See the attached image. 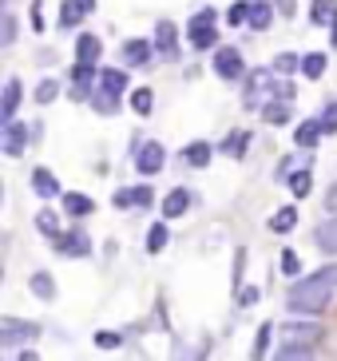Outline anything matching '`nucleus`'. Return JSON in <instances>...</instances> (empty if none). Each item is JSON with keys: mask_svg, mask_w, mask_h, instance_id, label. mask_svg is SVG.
Listing matches in <instances>:
<instances>
[{"mask_svg": "<svg viewBox=\"0 0 337 361\" xmlns=\"http://www.w3.org/2000/svg\"><path fill=\"white\" fill-rule=\"evenodd\" d=\"M329 294H333V290L321 286L317 278H302L298 286H290V294H286V306L294 310V314H321V310L329 306Z\"/></svg>", "mask_w": 337, "mask_h": 361, "instance_id": "f257e3e1", "label": "nucleus"}, {"mask_svg": "<svg viewBox=\"0 0 337 361\" xmlns=\"http://www.w3.org/2000/svg\"><path fill=\"white\" fill-rule=\"evenodd\" d=\"M40 338V326L36 322H20V318H0V345L12 350V345H24V341Z\"/></svg>", "mask_w": 337, "mask_h": 361, "instance_id": "f03ea898", "label": "nucleus"}, {"mask_svg": "<svg viewBox=\"0 0 337 361\" xmlns=\"http://www.w3.org/2000/svg\"><path fill=\"white\" fill-rule=\"evenodd\" d=\"M211 68H214V75H219V80H238L246 64H243V52L226 44V48H214V60H211Z\"/></svg>", "mask_w": 337, "mask_h": 361, "instance_id": "7ed1b4c3", "label": "nucleus"}, {"mask_svg": "<svg viewBox=\"0 0 337 361\" xmlns=\"http://www.w3.org/2000/svg\"><path fill=\"white\" fill-rule=\"evenodd\" d=\"M56 255H63V258H87V255H92V238H87L84 231H63L60 238H56Z\"/></svg>", "mask_w": 337, "mask_h": 361, "instance_id": "20e7f679", "label": "nucleus"}, {"mask_svg": "<svg viewBox=\"0 0 337 361\" xmlns=\"http://www.w3.org/2000/svg\"><path fill=\"white\" fill-rule=\"evenodd\" d=\"M28 135H32V123H16V119L4 123V155H8V159H20Z\"/></svg>", "mask_w": 337, "mask_h": 361, "instance_id": "39448f33", "label": "nucleus"}, {"mask_svg": "<svg viewBox=\"0 0 337 361\" xmlns=\"http://www.w3.org/2000/svg\"><path fill=\"white\" fill-rule=\"evenodd\" d=\"M163 163H167V151H163V143H143L139 147V155H135V167H139V175H155V171H163Z\"/></svg>", "mask_w": 337, "mask_h": 361, "instance_id": "423d86ee", "label": "nucleus"}, {"mask_svg": "<svg viewBox=\"0 0 337 361\" xmlns=\"http://www.w3.org/2000/svg\"><path fill=\"white\" fill-rule=\"evenodd\" d=\"M99 56H104V44L95 40L92 32H84L80 40H75V64H84V68H95L99 64Z\"/></svg>", "mask_w": 337, "mask_h": 361, "instance_id": "0eeeda50", "label": "nucleus"}, {"mask_svg": "<svg viewBox=\"0 0 337 361\" xmlns=\"http://www.w3.org/2000/svg\"><path fill=\"white\" fill-rule=\"evenodd\" d=\"M16 107H20V80L8 75V80H4V96H0V123H12Z\"/></svg>", "mask_w": 337, "mask_h": 361, "instance_id": "6e6552de", "label": "nucleus"}, {"mask_svg": "<svg viewBox=\"0 0 337 361\" xmlns=\"http://www.w3.org/2000/svg\"><path fill=\"white\" fill-rule=\"evenodd\" d=\"M282 338L286 341H298V345H314V341L321 338V326H310V322H286Z\"/></svg>", "mask_w": 337, "mask_h": 361, "instance_id": "1a4fd4ad", "label": "nucleus"}, {"mask_svg": "<svg viewBox=\"0 0 337 361\" xmlns=\"http://www.w3.org/2000/svg\"><path fill=\"white\" fill-rule=\"evenodd\" d=\"M32 191L40 195V199H56V195H63V187L56 183V175L48 167H36L32 171Z\"/></svg>", "mask_w": 337, "mask_h": 361, "instance_id": "9d476101", "label": "nucleus"}, {"mask_svg": "<svg viewBox=\"0 0 337 361\" xmlns=\"http://www.w3.org/2000/svg\"><path fill=\"white\" fill-rule=\"evenodd\" d=\"M151 199H155V195H151V187H123V191H116V207L119 211H127V207H151Z\"/></svg>", "mask_w": 337, "mask_h": 361, "instance_id": "9b49d317", "label": "nucleus"}, {"mask_svg": "<svg viewBox=\"0 0 337 361\" xmlns=\"http://www.w3.org/2000/svg\"><path fill=\"white\" fill-rule=\"evenodd\" d=\"M175 24L171 20H159V28H155V48H159V56H167V60H175L179 56V44H175Z\"/></svg>", "mask_w": 337, "mask_h": 361, "instance_id": "f8f14e48", "label": "nucleus"}, {"mask_svg": "<svg viewBox=\"0 0 337 361\" xmlns=\"http://www.w3.org/2000/svg\"><path fill=\"white\" fill-rule=\"evenodd\" d=\"M326 135V128H321V119H302L294 128V139H298V147H317V139Z\"/></svg>", "mask_w": 337, "mask_h": 361, "instance_id": "ddd939ff", "label": "nucleus"}, {"mask_svg": "<svg viewBox=\"0 0 337 361\" xmlns=\"http://www.w3.org/2000/svg\"><path fill=\"white\" fill-rule=\"evenodd\" d=\"M151 60V44L147 40H123V64L127 68H143Z\"/></svg>", "mask_w": 337, "mask_h": 361, "instance_id": "4468645a", "label": "nucleus"}, {"mask_svg": "<svg viewBox=\"0 0 337 361\" xmlns=\"http://www.w3.org/2000/svg\"><path fill=\"white\" fill-rule=\"evenodd\" d=\"M187 207H190V191L187 187H175L163 199V219H179V214H187Z\"/></svg>", "mask_w": 337, "mask_h": 361, "instance_id": "2eb2a0df", "label": "nucleus"}, {"mask_svg": "<svg viewBox=\"0 0 337 361\" xmlns=\"http://www.w3.org/2000/svg\"><path fill=\"white\" fill-rule=\"evenodd\" d=\"M92 80H95V68L75 64V72H72V99H92Z\"/></svg>", "mask_w": 337, "mask_h": 361, "instance_id": "dca6fc26", "label": "nucleus"}, {"mask_svg": "<svg viewBox=\"0 0 337 361\" xmlns=\"http://www.w3.org/2000/svg\"><path fill=\"white\" fill-rule=\"evenodd\" d=\"M262 96H274V84H270V72H254L246 84V107H254V99Z\"/></svg>", "mask_w": 337, "mask_h": 361, "instance_id": "f3484780", "label": "nucleus"}, {"mask_svg": "<svg viewBox=\"0 0 337 361\" xmlns=\"http://www.w3.org/2000/svg\"><path fill=\"white\" fill-rule=\"evenodd\" d=\"M314 246L317 250H326V255H337V214L314 231Z\"/></svg>", "mask_w": 337, "mask_h": 361, "instance_id": "a211bd4d", "label": "nucleus"}, {"mask_svg": "<svg viewBox=\"0 0 337 361\" xmlns=\"http://www.w3.org/2000/svg\"><path fill=\"white\" fill-rule=\"evenodd\" d=\"M211 155H214V147L211 143H187V147H183V163H187V167H207V163H211Z\"/></svg>", "mask_w": 337, "mask_h": 361, "instance_id": "6ab92c4d", "label": "nucleus"}, {"mask_svg": "<svg viewBox=\"0 0 337 361\" xmlns=\"http://www.w3.org/2000/svg\"><path fill=\"white\" fill-rule=\"evenodd\" d=\"M63 211L72 214V219H84V214L95 211V202L87 199V195H80V191H63Z\"/></svg>", "mask_w": 337, "mask_h": 361, "instance_id": "aec40b11", "label": "nucleus"}, {"mask_svg": "<svg viewBox=\"0 0 337 361\" xmlns=\"http://www.w3.org/2000/svg\"><path fill=\"white\" fill-rule=\"evenodd\" d=\"M28 286H32V294L40 298V302H56V282H52L48 270H36V274L28 278Z\"/></svg>", "mask_w": 337, "mask_h": 361, "instance_id": "412c9836", "label": "nucleus"}, {"mask_svg": "<svg viewBox=\"0 0 337 361\" xmlns=\"http://www.w3.org/2000/svg\"><path fill=\"white\" fill-rule=\"evenodd\" d=\"M99 87H104L107 96H123L127 92V72H119V68H104V72H99Z\"/></svg>", "mask_w": 337, "mask_h": 361, "instance_id": "4be33fe9", "label": "nucleus"}, {"mask_svg": "<svg viewBox=\"0 0 337 361\" xmlns=\"http://www.w3.org/2000/svg\"><path fill=\"white\" fill-rule=\"evenodd\" d=\"M270 361H314V345H298V341H282V350Z\"/></svg>", "mask_w": 337, "mask_h": 361, "instance_id": "5701e85b", "label": "nucleus"}, {"mask_svg": "<svg viewBox=\"0 0 337 361\" xmlns=\"http://www.w3.org/2000/svg\"><path fill=\"white\" fill-rule=\"evenodd\" d=\"M270 20H274V8H270L266 0H254V4H250V20H246V24H250L254 32H266Z\"/></svg>", "mask_w": 337, "mask_h": 361, "instance_id": "b1692460", "label": "nucleus"}, {"mask_svg": "<svg viewBox=\"0 0 337 361\" xmlns=\"http://www.w3.org/2000/svg\"><path fill=\"white\" fill-rule=\"evenodd\" d=\"M298 226V207H282V211L270 214V231L274 234H290Z\"/></svg>", "mask_w": 337, "mask_h": 361, "instance_id": "393cba45", "label": "nucleus"}, {"mask_svg": "<svg viewBox=\"0 0 337 361\" xmlns=\"http://www.w3.org/2000/svg\"><path fill=\"white\" fill-rule=\"evenodd\" d=\"M310 20L314 24H333L337 20V0H314V4H310Z\"/></svg>", "mask_w": 337, "mask_h": 361, "instance_id": "a878e982", "label": "nucleus"}, {"mask_svg": "<svg viewBox=\"0 0 337 361\" xmlns=\"http://www.w3.org/2000/svg\"><path fill=\"white\" fill-rule=\"evenodd\" d=\"M290 116H294V107L286 104V99H274V104L262 107V119H266V123H290Z\"/></svg>", "mask_w": 337, "mask_h": 361, "instance_id": "bb28decb", "label": "nucleus"}, {"mask_svg": "<svg viewBox=\"0 0 337 361\" xmlns=\"http://www.w3.org/2000/svg\"><path fill=\"white\" fill-rule=\"evenodd\" d=\"M326 56L321 52H310V56H302V75H306V80H321V75H326Z\"/></svg>", "mask_w": 337, "mask_h": 361, "instance_id": "cd10ccee", "label": "nucleus"}, {"mask_svg": "<svg viewBox=\"0 0 337 361\" xmlns=\"http://www.w3.org/2000/svg\"><path fill=\"white\" fill-rule=\"evenodd\" d=\"M187 36H190V48H214L219 44L214 24H207V28H187Z\"/></svg>", "mask_w": 337, "mask_h": 361, "instance_id": "c85d7f7f", "label": "nucleus"}, {"mask_svg": "<svg viewBox=\"0 0 337 361\" xmlns=\"http://www.w3.org/2000/svg\"><path fill=\"white\" fill-rule=\"evenodd\" d=\"M36 231H40L44 238H52V243L63 234V231H60V219H56L52 211H40V214H36Z\"/></svg>", "mask_w": 337, "mask_h": 361, "instance_id": "c756f323", "label": "nucleus"}, {"mask_svg": "<svg viewBox=\"0 0 337 361\" xmlns=\"http://www.w3.org/2000/svg\"><path fill=\"white\" fill-rule=\"evenodd\" d=\"M87 12L80 8V4H75V0H63L60 4V28H75V24L84 20Z\"/></svg>", "mask_w": 337, "mask_h": 361, "instance_id": "7c9ffc66", "label": "nucleus"}, {"mask_svg": "<svg viewBox=\"0 0 337 361\" xmlns=\"http://www.w3.org/2000/svg\"><path fill=\"white\" fill-rule=\"evenodd\" d=\"M167 238H171V231H167V223H155L147 231V255H159L163 246H167Z\"/></svg>", "mask_w": 337, "mask_h": 361, "instance_id": "2f4dec72", "label": "nucleus"}, {"mask_svg": "<svg viewBox=\"0 0 337 361\" xmlns=\"http://www.w3.org/2000/svg\"><path fill=\"white\" fill-rule=\"evenodd\" d=\"M270 338H274V326L266 322V326L258 329V338H254V345H250V357H254V361H262V357H266V350H270Z\"/></svg>", "mask_w": 337, "mask_h": 361, "instance_id": "473e14b6", "label": "nucleus"}, {"mask_svg": "<svg viewBox=\"0 0 337 361\" xmlns=\"http://www.w3.org/2000/svg\"><path fill=\"white\" fill-rule=\"evenodd\" d=\"M274 72H278V75L302 72V56H294V52H278V56H274Z\"/></svg>", "mask_w": 337, "mask_h": 361, "instance_id": "72a5a7b5", "label": "nucleus"}, {"mask_svg": "<svg viewBox=\"0 0 337 361\" xmlns=\"http://www.w3.org/2000/svg\"><path fill=\"white\" fill-rule=\"evenodd\" d=\"M290 191H294V199H306V195L314 191V179H310V171H294V175H290Z\"/></svg>", "mask_w": 337, "mask_h": 361, "instance_id": "f704fd0d", "label": "nucleus"}, {"mask_svg": "<svg viewBox=\"0 0 337 361\" xmlns=\"http://www.w3.org/2000/svg\"><path fill=\"white\" fill-rule=\"evenodd\" d=\"M131 107H135L139 116H151V107H155V96H151V87H135V92H131Z\"/></svg>", "mask_w": 337, "mask_h": 361, "instance_id": "c9c22d12", "label": "nucleus"}, {"mask_svg": "<svg viewBox=\"0 0 337 361\" xmlns=\"http://www.w3.org/2000/svg\"><path fill=\"white\" fill-rule=\"evenodd\" d=\"M278 266H282V274H286V278H298V274H302V258H298V250H282Z\"/></svg>", "mask_w": 337, "mask_h": 361, "instance_id": "e433bc0d", "label": "nucleus"}, {"mask_svg": "<svg viewBox=\"0 0 337 361\" xmlns=\"http://www.w3.org/2000/svg\"><path fill=\"white\" fill-rule=\"evenodd\" d=\"M56 96H60V84H56V80H40V87H36V104H52Z\"/></svg>", "mask_w": 337, "mask_h": 361, "instance_id": "4c0bfd02", "label": "nucleus"}, {"mask_svg": "<svg viewBox=\"0 0 337 361\" xmlns=\"http://www.w3.org/2000/svg\"><path fill=\"white\" fill-rule=\"evenodd\" d=\"M95 345H99V350H119L123 338H119L116 329H99V334H95Z\"/></svg>", "mask_w": 337, "mask_h": 361, "instance_id": "58836bf2", "label": "nucleus"}, {"mask_svg": "<svg viewBox=\"0 0 337 361\" xmlns=\"http://www.w3.org/2000/svg\"><path fill=\"white\" fill-rule=\"evenodd\" d=\"M310 278H317L321 286H329V290H337V262H329V266H321V270H314Z\"/></svg>", "mask_w": 337, "mask_h": 361, "instance_id": "ea45409f", "label": "nucleus"}, {"mask_svg": "<svg viewBox=\"0 0 337 361\" xmlns=\"http://www.w3.org/2000/svg\"><path fill=\"white\" fill-rule=\"evenodd\" d=\"M250 4H254V0H238V4L226 12V20H231V24H246V20H250Z\"/></svg>", "mask_w": 337, "mask_h": 361, "instance_id": "a19ab883", "label": "nucleus"}, {"mask_svg": "<svg viewBox=\"0 0 337 361\" xmlns=\"http://www.w3.org/2000/svg\"><path fill=\"white\" fill-rule=\"evenodd\" d=\"M12 40H16V16H12V12H4V24H0V44L8 48Z\"/></svg>", "mask_w": 337, "mask_h": 361, "instance_id": "79ce46f5", "label": "nucleus"}, {"mask_svg": "<svg viewBox=\"0 0 337 361\" xmlns=\"http://www.w3.org/2000/svg\"><path fill=\"white\" fill-rule=\"evenodd\" d=\"M321 128H326V135H333V131H337V99L321 111Z\"/></svg>", "mask_w": 337, "mask_h": 361, "instance_id": "37998d69", "label": "nucleus"}, {"mask_svg": "<svg viewBox=\"0 0 337 361\" xmlns=\"http://www.w3.org/2000/svg\"><path fill=\"white\" fill-rule=\"evenodd\" d=\"M294 96H298V92H294V84H290V80H274V99H286V104H290Z\"/></svg>", "mask_w": 337, "mask_h": 361, "instance_id": "c03bdc74", "label": "nucleus"}, {"mask_svg": "<svg viewBox=\"0 0 337 361\" xmlns=\"http://www.w3.org/2000/svg\"><path fill=\"white\" fill-rule=\"evenodd\" d=\"M92 104L99 107V111H104V116H111V111H116V107H119V104H116V96H107V92H99V99L92 96Z\"/></svg>", "mask_w": 337, "mask_h": 361, "instance_id": "a18cd8bd", "label": "nucleus"}, {"mask_svg": "<svg viewBox=\"0 0 337 361\" xmlns=\"http://www.w3.org/2000/svg\"><path fill=\"white\" fill-rule=\"evenodd\" d=\"M258 298H262V290H258V286H243V290H238V306H254Z\"/></svg>", "mask_w": 337, "mask_h": 361, "instance_id": "49530a36", "label": "nucleus"}, {"mask_svg": "<svg viewBox=\"0 0 337 361\" xmlns=\"http://www.w3.org/2000/svg\"><path fill=\"white\" fill-rule=\"evenodd\" d=\"M207 24H214V8H202L190 16V28H207Z\"/></svg>", "mask_w": 337, "mask_h": 361, "instance_id": "de8ad7c7", "label": "nucleus"}, {"mask_svg": "<svg viewBox=\"0 0 337 361\" xmlns=\"http://www.w3.org/2000/svg\"><path fill=\"white\" fill-rule=\"evenodd\" d=\"M243 266H246V250L234 255V286H243Z\"/></svg>", "mask_w": 337, "mask_h": 361, "instance_id": "09e8293b", "label": "nucleus"}, {"mask_svg": "<svg viewBox=\"0 0 337 361\" xmlns=\"http://www.w3.org/2000/svg\"><path fill=\"white\" fill-rule=\"evenodd\" d=\"M326 211H329V214H337V183L326 191Z\"/></svg>", "mask_w": 337, "mask_h": 361, "instance_id": "8fccbe9b", "label": "nucleus"}, {"mask_svg": "<svg viewBox=\"0 0 337 361\" xmlns=\"http://www.w3.org/2000/svg\"><path fill=\"white\" fill-rule=\"evenodd\" d=\"M278 12L282 16H294V0H278Z\"/></svg>", "mask_w": 337, "mask_h": 361, "instance_id": "3c124183", "label": "nucleus"}, {"mask_svg": "<svg viewBox=\"0 0 337 361\" xmlns=\"http://www.w3.org/2000/svg\"><path fill=\"white\" fill-rule=\"evenodd\" d=\"M75 4H80L84 12H95V0H75Z\"/></svg>", "mask_w": 337, "mask_h": 361, "instance_id": "603ef678", "label": "nucleus"}, {"mask_svg": "<svg viewBox=\"0 0 337 361\" xmlns=\"http://www.w3.org/2000/svg\"><path fill=\"white\" fill-rule=\"evenodd\" d=\"M20 361H40V353H32V350H24V353H20Z\"/></svg>", "mask_w": 337, "mask_h": 361, "instance_id": "864d4df0", "label": "nucleus"}, {"mask_svg": "<svg viewBox=\"0 0 337 361\" xmlns=\"http://www.w3.org/2000/svg\"><path fill=\"white\" fill-rule=\"evenodd\" d=\"M333 48H337V20H333Z\"/></svg>", "mask_w": 337, "mask_h": 361, "instance_id": "5fc2aeb1", "label": "nucleus"}]
</instances>
